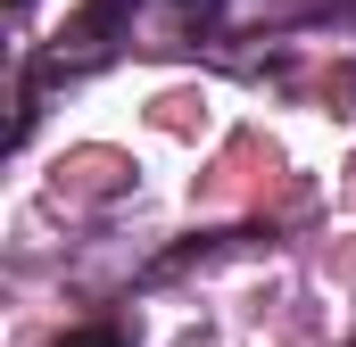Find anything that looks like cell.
I'll return each instance as SVG.
<instances>
[{
    "instance_id": "obj_1",
    "label": "cell",
    "mask_w": 356,
    "mask_h": 347,
    "mask_svg": "<svg viewBox=\"0 0 356 347\" xmlns=\"http://www.w3.org/2000/svg\"><path fill=\"white\" fill-rule=\"evenodd\" d=\"M124 8H133V0H91V8H83V25H75V42H108Z\"/></svg>"
},
{
    "instance_id": "obj_2",
    "label": "cell",
    "mask_w": 356,
    "mask_h": 347,
    "mask_svg": "<svg viewBox=\"0 0 356 347\" xmlns=\"http://www.w3.org/2000/svg\"><path fill=\"white\" fill-rule=\"evenodd\" d=\"M58 347H124L116 331H75V339H58Z\"/></svg>"
}]
</instances>
